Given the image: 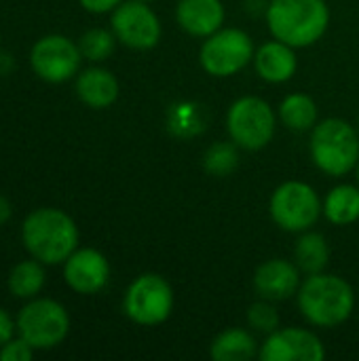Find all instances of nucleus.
I'll use <instances>...</instances> for the list:
<instances>
[{"label":"nucleus","mask_w":359,"mask_h":361,"mask_svg":"<svg viewBox=\"0 0 359 361\" xmlns=\"http://www.w3.org/2000/svg\"><path fill=\"white\" fill-rule=\"evenodd\" d=\"M21 243L28 254L44 267L63 264L78 247V226L66 212L40 207L25 216L21 224Z\"/></svg>","instance_id":"1"},{"label":"nucleus","mask_w":359,"mask_h":361,"mask_svg":"<svg viewBox=\"0 0 359 361\" xmlns=\"http://www.w3.org/2000/svg\"><path fill=\"white\" fill-rule=\"evenodd\" d=\"M264 17L273 38L294 49L315 44L330 25L326 0H269Z\"/></svg>","instance_id":"2"},{"label":"nucleus","mask_w":359,"mask_h":361,"mask_svg":"<svg viewBox=\"0 0 359 361\" xmlns=\"http://www.w3.org/2000/svg\"><path fill=\"white\" fill-rule=\"evenodd\" d=\"M298 309L303 317L317 328H336L345 324L355 309L353 288L336 275H309L298 288Z\"/></svg>","instance_id":"3"},{"label":"nucleus","mask_w":359,"mask_h":361,"mask_svg":"<svg viewBox=\"0 0 359 361\" xmlns=\"http://www.w3.org/2000/svg\"><path fill=\"white\" fill-rule=\"evenodd\" d=\"M309 150L317 169L332 178L347 176L359 163L358 129L343 118L320 121L311 129Z\"/></svg>","instance_id":"4"},{"label":"nucleus","mask_w":359,"mask_h":361,"mask_svg":"<svg viewBox=\"0 0 359 361\" xmlns=\"http://www.w3.org/2000/svg\"><path fill=\"white\" fill-rule=\"evenodd\" d=\"M17 334L28 341L36 351L59 347L70 332V315L66 307L53 298H32L19 311Z\"/></svg>","instance_id":"5"},{"label":"nucleus","mask_w":359,"mask_h":361,"mask_svg":"<svg viewBox=\"0 0 359 361\" xmlns=\"http://www.w3.org/2000/svg\"><path fill=\"white\" fill-rule=\"evenodd\" d=\"M269 212L273 222L286 233H305L324 214V203L313 186L307 182L290 180L275 188L271 195Z\"/></svg>","instance_id":"6"},{"label":"nucleus","mask_w":359,"mask_h":361,"mask_svg":"<svg viewBox=\"0 0 359 361\" xmlns=\"http://www.w3.org/2000/svg\"><path fill=\"white\" fill-rule=\"evenodd\" d=\"M275 112L269 102L256 95H245L233 102L226 114L231 140L243 150H262L275 135Z\"/></svg>","instance_id":"7"},{"label":"nucleus","mask_w":359,"mask_h":361,"mask_svg":"<svg viewBox=\"0 0 359 361\" xmlns=\"http://www.w3.org/2000/svg\"><path fill=\"white\" fill-rule=\"evenodd\" d=\"M254 55L256 49L248 32L239 27H220L201 44L199 61L207 74L216 78H229L254 61Z\"/></svg>","instance_id":"8"},{"label":"nucleus","mask_w":359,"mask_h":361,"mask_svg":"<svg viewBox=\"0 0 359 361\" xmlns=\"http://www.w3.org/2000/svg\"><path fill=\"white\" fill-rule=\"evenodd\" d=\"M125 315L138 326H159L174 311V290L169 281L157 273L135 277L123 298Z\"/></svg>","instance_id":"9"},{"label":"nucleus","mask_w":359,"mask_h":361,"mask_svg":"<svg viewBox=\"0 0 359 361\" xmlns=\"http://www.w3.org/2000/svg\"><path fill=\"white\" fill-rule=\"evenodd\" d=\"M80 47L61 34H49L34 42L30 51V63L38 78L51 85H59L78 74Z\"/></svg>","instance_id":"10"},{"label":"nucleus","mask_w":359,"mask_h":361,"mask_svg":"<svg viewBox=\"0 0 359 361\" xmlns=\"http://www.w3.org/2000/svg\"><path fill=\"white\" fill-rule=\"evenodd\" d=\"M110 23L118 42L138 51L154 49L163 32L159 15L142 0H123L112 11Z\"/></svg>","instance_id":"11"},{"label":"nucleus","mask_w":359,"mask_h":361,"mask_svg":"<svg viewBox=\"0 0 359 361\" xmlns=\"http://www.w3.org/2000/svg\"><path fill=\"white\" fill-rule=\"evenodd\" d=\"M258 357L262 361H322L326 357V349L313 332L284 328L267 334Z\"/></svg>","instance_id":"12"},{"label":"nucleus","mask_w":359,"mask_h":361,"mask_svg":"<svg viewBox=\"0 0 359 361\" xmlns=\"http://www.w3.org/2000/svg\"><path fill=\"white\" fill-rule=\"evenodd\" d=\"M63 279L76 294H97L110 281V262L95 247H76L63 262Z\"/></svg>","instance_id":"13"},{"label":"nucleus","mask_w":359,"mask_h":361,"mask_svg":"<svg viewBox=\"0 0 359 361\" xmlns=\"http://www.w3.org/2000/svg\"><path fill=\"white\" fill-rule=\"evenodd\" d=\"M254 288L260 298L281 302L298 294L300 269L286 258H273L262 262L254 273Z\"/></svg>","instance_id":"14"},{"label":"nucleus","mask_w":359,"mask_h":361,"mask_svg":"<svg viewBox=\"0 0 359 361\" xmlns=\"http://www.w3.org/2000/svg\"><path fill=\"white\" fill-rule=\"evenodd\" d=\"M226 11L222 0H180L176 6L178 25L190 36L207 38L224 23Z\"/></svg>","instance_id":"15"},{"label":"nucleus","mask_w":359,"mask_h":361,"mask_svg":"<svg viewBox=\"0 0 359 361\" xmlns=\"http://www.w3.org/2000/svg\"><path fill=\"white\" fill-rule=\"evenodd\" d=\"M254 66H256V74L262 80L281 85V82H288L296 74L298 59H296L294 47L275 38L256 49Z\"/></svg>","instance_id":"16"},{"label":"nucleus","mask_w":359,"mask_h":361,"mask_svg":"<svg viewBox=\"0 0 359 361\" xmlns=\"http://www.w3.org/2000/svg\"><path fill=\"white\" fill-rule=\"evenodd\" d=\"M121 87L116 76L106 70V68H87L78 74L76 78V95L78 99L93 108V110H104L110 108L118 99Z\"/></svg>","instance_id":"17"},{"label":"nucleus","mask_w":359,"mask_h":361,"mask_svg":"<svg viewBox=\"0 0 359 361\" xmlns=\"http://www.w3.org/2000/svg\"><path fill=\"white\" fill-rule=\"evenodd\" d=\"M209 355L214 361H248L258 355V343L248 330L229 328L214 338Z\"/></svg>","instance_id":"18"},{"label":"nucleus","mask_w":359,"mask_h":361,"mask_svg":"<svg viewBox=\"0 0 359 361\" xmlns=\"http://www.w3.org/2000/svg\"><path fill=\"white\" fill-rule=\"evenodd\" d=\"M324 216L336 226H347L359 220V188L353 184L334 186L324 199Z\"/></svg>","instance_id":"19"},{"label":"nucleus","mask_w":359,"mask_h":361,"mask_svg":"<svg viewBox=\"0 0 359 361\" xmlns=\"http://www.w3.org/2000/svg\"><path fill=\"white\" fill-rule=\"evenodd\" d=\"M294 262L300 269V273L315 275L324 273V269L330 262V247L324 235L305 231L303 237L296 241L294 247Z\"/></svg>","instance_id":"20"},{"label":"nucleus","mask_w":359,"mask_h":361,"mask_svg":"<svg viewBox=\"0 0 359 361\" xmlns=\"http://www.w3.org/2000/svg\"><path fill=\"white\" fill-rule=\"evenodd\" d=\"M6 283H8V290L13 296L23 298V300H32L42 292L44 283H47L44 264L36 258L21 260L11 269Z\"/></svg>","instance_id":"21"},{"label":"nucleus","mask_w":359,"mask_h":361,"mask_svg":"<svg viewBox=\"0 0 359 361\" xmlns=\"http://www.w3.org/2000/svg\"><path fill=\"white\" fill-rule=\"evenodd\" d=\"M279 118L292 131H311L317 125V104L305 93H290L279 104Z\"/></svg>","instance_id":"22"},{"label":"nucleus","mask_w":359,"mask_h":361,"mask_svg":"<svg viewBox=\"0 0 359 361\" xmlns=\"http://www.w3.org/2000/svg\"><path fill=\"white\" fill-rule=\"evenodd\" d=\"M203 167L216 178H226L239 167V146L231 142H216L203 154Z\"/></svg>","instance_id":"23"},{"label":"nucleus","mask_w":359,"mask_h":361,"mask_svg":"<svg viewBox=\"0 0 359 361\" xmlns=\"http://www.w3.org/2000/svg\"><path fill=\"white\" fill-rule=\"evenodd\" d=\"M207 125H205V118H203V110H201V106H197L193 102L176 104L169 110V131L180 135V137L197 135Z\"/></svg>","instance_id":"24"},{"label":"nucleus","mask_w":359,"mask_h":361,"mask_svg":"<svg viewBox=\"0 0 359 361\" xmlns=\"http://www.w3.org/2000/svg\"><path fill=\"white\" fill-rule=\"evenodd\" d=\"M116 36L112 30H104V27H93V30H87L80 40H78V47H80V53L85 59L89 61H104L108 59L114 49H116Z\"/></svg>","instance_id":"25"},{"label":"nucleus","mask_w":359,"mask_h":361,"mask_svg":"<svg viewBox=\"0 0 359 361\" xmlns=\"http://www.w3.org/2000/svg\"><path fill=\"white\" fill-rule=\"evenodd\" d=\"M248 324L252 330L260 332V334H271L275 330H279V313L275 311L271 300H260L254 302L248 309Z\"/></svg>","instance_id":"26"},{"label":"nucleus","mask_w":359,"mask_h":361,"mask_svg":"<svg viewBox=\"0 0 359 361\" xmlns=\"http://www.w3.org/2000/svg\"><path fill=\"white\" fill-rule=\"evenodd\" d=\"M36 349L21 336L11 338L0 347V361H32Z\"/></svg>","instance_id":"27"},{"label":"nucleus","mask_w":359,"mask_h":361,"mask_svg":"<svg viewBox=\"0 0 359 361\" xmlns=\"http://www.w3.org/2000/svg\"><path fill=\"white\" fill-rule=\"evenodd\" d=\"M80 6L93 15H104V13H112L123 0H78Z\"/></svg>","instance_id":"28"},{"label":"nucleus","mask_w":359,"mask_h":361,"mask_svg":"<svg viewBox=\"0 0 359 361\" xmlns=\"http://www.w3.org/2000/svg\"><path fill=\"white\" fill-rule=\"evenodd\" d=\"M15 332H17V324H15L13 317L0 307V347H2L4 343H8V341L15 336Z\"/></svg>","instance_id":"29"},{"label":"nucleus","mask_w":359,"mask_h":361,"mask_svg":"<svg viewBox=\"0 0 359 361\" xmlns=\"http://www.w3.org/2000/svg\"><path fill=\"white\" fill-rule=\"evenodd\" d=\"M11 216H13V205H11V201H8L4 195H0V226L6 224V222L11 220Z\"/></svg>","instance_id":"30"},{"label":"nucleus","mask_w":359,"mask_h":361,"mask_svg":"<svg viewBox=\"0 0 359 361\" xmlns=\"http://www.w3.org/2000/svg\"><path fill=\"white\" fill-rule=\"evenodd\" d=\"M355 178H358V184H359V163H358V167H355Z\"/></svg>","instance_id":"31"},{"label":"nucleus","mask_w":359,"mask_h":361,"mask_svg":"<svg viewBox=\"0 0 359 361\" xmlns=\"http://www.w3.org/2000/svg\"><path fill=\"white\" fill-rule=\"evenodd\" d=\"M142 2H152V0H142Z\"/></svg>","instance_id":"32"},{"label":"nucleus","mask_w":359,"mask_h":361,"mask_svg":"<svg viewBox=\"0 0 359 361\" xmlns=\"http://www.w3.org/2000/svg\"><path fill=\"white\" fill-rule=\"evenodd\" d=\"M358 129H359V123H358Z\"/></svg>","instance_id":"33"}]
</instances>
